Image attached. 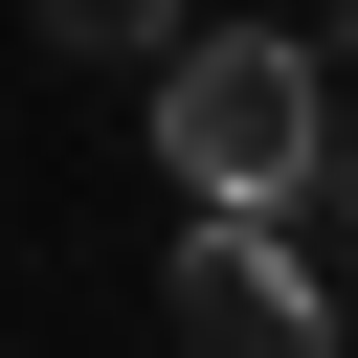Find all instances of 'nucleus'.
Returning a JSON list of instances; mask_svg holds the SVG:
<instances>
[{
    "instance_id": "nucleus-1",
    "label": "nucleus",
    "mask_w": 358,
    "mask_h": 358,
    "mask_svg": "<svg viewBox=\"0 0 358 358\" xmlns=\"http://www.w3.org/2000/svg\"><path fill=\"white\" fill-rule=\"evenodd\" d=\"M157 179H179L201 224H291V201H336V67H313L291 22H201V45L157 67Z\"/></svg>"
},
{
    "instance_id": "nucleus-3",
    "label": "nucleus",
    "mask_w": 358,
    "mask_h": 358,
    "mask_svg": "<svg viewBox=\"0 0 358 358\" xmlns=\"http://www.w3.org/2000/svg\"><path fill=\"white\" fill-rule=\"evenodd\" d=\"M45 45H67V67H179L201 22H179V0H45Z\"/></svg>"
},
{
    "instance_id": "nucleus-2",
    "label": "nucleus",
    "mask_w": 358,
    "mask_h": 358,
    "mask_svg": "<svg viewBox=\"0 0 358 358\" xmlns=\"http://www.w3.org/2000/svg\"><path fill=\"white\" fill-rule=\"evenodd\" d=\"M179 358H358L291 224H179Z\"/></svg>"
},
{
    "instance_id": "nucleus-4",
    "label": "nucleus",
    "mask_w": 358,
    "mask_h": 358,
    "mask_svg": "<svg viewBox=\"0 0 358 358\" xmlns=\"http://www.w3.org/2000/svg\"><path fill=\"white\" fill-rule=\"evenodd\" d=\"M336 336H358V157H336Z\"/></svg>"
}]
</instances>
